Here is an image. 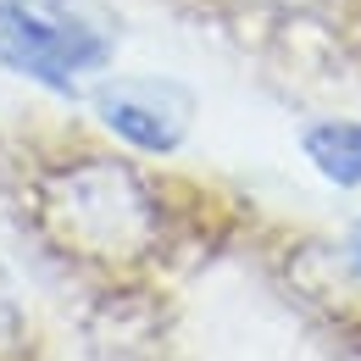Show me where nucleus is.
<instances>
[{
    "label": "nucleus",
    "instance_id": "nucleus-2",
    "mask_svg": "<svg viewBox=\"0 0 361 361\" xmlns=\"http://www.w3.org/2000/svg\"><path fill=\"white\" fill-rule=\"evenodd\" d=\"M106 61L111 39L94 23H78L67 0H0V67L50 90H73Z\"/></svg>",
    "mask_w": 361,
    "mask_h": 361
},
{
    "label": "nucleus",
    "instance_id": "nucleus-7",
    "mask_svg": "<svg viewBox=\"0 0 361 361\" xmlns=\"http://www.w3.org/2000/svg\"><path fill=\"white\" fill-rule=\"evenodd\" d=\"M278 6H312V0H278Z\"/></svg>",
    "mask_w": 361,
    "mask_h": 361
},
{
    "label": "nucleus",
    "instance_id": "nucleus-6",
    "mask_svg": "<svg viewBox=\"0 0 361 361\" xmlns=\"http://www.w3.org/2000/svg\"><path fill=\"white\" fill-rule=\"evenodd\" d=\"M350 262H356V267H361V223L350 228Z\"/></svg>",
    "mask_w": 361,
    "mask_h": 361
},
{
    "label": "nucleus",
    "instance_id": "nucleus-5",
    "mask_svg": "<svg viewBox=\"0 0 361 361\" xmlns=\"http://www.w3.org/2000/svg\"><path fill=\"white\" fill-rule=\"evenodd\" d=\"M17 334V306H11V295H6V283H0V345Z\"/></svg>",
    "mask_w": 361,
    "mask_h": 361
},
{
    "label": "nucleus",
    "instance_id": "nucleus-4",
    "mask_svg": "<svg viewBox=\"0 0 361 361\" xmlns=\"http://www.w3.org/2000/svg\"><path fill=\"white\" fill-rule=\"evenodd\" d=\"M306 156L322 178L361 183V123H317L306 128Z\"/></svg>",
    "mask_w": 361,
    "mask_h": 361
},
{
    "label": "nucleus",
    "instance_id": "nucleus-3",
    "mask_svg": "<svg viewBox=\"0 0 361 361\" xmlns=\"http://www.w3.org/2000/svg\"><path fill=\"white\" fill-rule=\"evenodd\" d=\"M94 117L111 128L117 139H128L134 150H178L189 123H195V94L183 90L178 78H139V73H123V78H106L94 84Z\"/></svg>",
    "mask_w": 361,
    "mask_h": 361
},
{
    "label": "nucleus",
    "instance_id": "nucleus-1",
    "mask_svg": "<svg viewBox=\"0 0 361 361\" xmlns=\"http://www.w3.org/2000/svg\"><path fill=\"white\" fill-rule=\"evenodd\" d=\"M50 217L61 239L94 256H128L150 239L156 212L145 183L123 161H78L50 183Z\"/></svg>",
    "mask_w": 361,
    "mask_h": 361
}]
</instances>
